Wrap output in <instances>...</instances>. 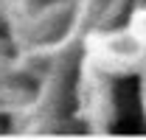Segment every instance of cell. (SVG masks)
Returning a JSON list of instances; mask_svg holds the SVG:
<instances>
[{"label": "cell", "mask_w": 146, "mask_h": 140, "mask_svg": "<svg viewBox=\"0 0 146 140\" xmlns=\"http://www.w3.org/2000/svg\"><path fill=\"white\" fill-rule=\"evenodd\" d=\"M45 3H48V0H45Z\"/></svg>", "instance_id": "2"}, {"label": "cell", "mask_w": 146, "mask_h": 140, "mask_svg": "<svg viewBox=\"0 0 146 140\" xmlns=\"http://www.w3.org/2000/svg\"><path fill=\"white\" fill-rule=\"evenodd\" d=\"M115 106H118V123L112 126L115 135H143L141 121V92L135 79H124L115 87Z\"/></svg>", "instance_id": "1"}]
</instances>
